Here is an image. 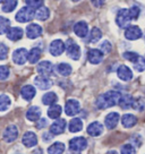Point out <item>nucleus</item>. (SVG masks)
Wrapping results in <instances>:
<instances>
[{"mask_svg": "<svg viewBox=\"0 0 145 154\" xmlns=\"http://www.w3.org/2000/svg\"><path fill=\"white\" fill-rule=\"evenodd\" d=\"M121 97V93L118 91H108L104 94L97 96L95 106L100 110H104L108 108L115 106L119 103V100Z\"/></svg>", "mask_w": 145, "mask_h": 154, "instance_id": "nucleus-1", "label": "nucleus"}, {"mask_svg": "<svg viewBox=\"0 0 145 154\" xmlns=\"http://www.w3.org/2000/svg\"><path fill=\"white\" fill-rule=\"evenodd\" d=\"M131 20H133V18H131L129 8H122V9H120L117 13L116 24L119 27H122V29L129 27V24H131Z\"/></svg>", "mask_w": 145, "mask_h": 154, "instance_id": "nucleus-2", "label": "nucleus"}, {"mask_svg": "<svg viewBox=\"0 0 145 154\" xmlns=\"http://www.w3.org/2000/svg\"><path fill=\"white\" fill-rule=\"evenodd\" d=\"M35 17V11L29 7H23L22 9L16 14V20L20 23H27L31 22Z\"/></svg>", "mask_w": 145, "mask_h": 154, "instance_id": "nucleus-3", "label": "nucleus"}, {"mask_svg": "<svg viewBox=\"0 0 145 154\" xmlns=\"http://www.w3.org/2000/svg\"><path fill=\"white\" fill-rule=\"evenodd\" d=\"M66 50H67L68 57L72 60H78L81 58V48L77 43L74 42V40L69 38L66 42Z\"/></svg>", "mask_w": 145, "mask_h": 154, "instance_id": "nucleus-4", "label": "nucleus"}, {"mask_svg": "<svg viewBox=\"0 0 145 154\" xmlns=\"http://www.w3.org/2000/svg\"><path fill=\"white\" fill-rule=\"evenodd\" d=\"M87 147V140L84 137H75L69 142V149L72 152H82Z\"/></svg>", "mask_w": 145, "mask_h": 154, "instance_id": "nucleus-5", "label": "nucleus"}, {"mask_svg": "<svg viewBox=\"0 0 145 154\" xmlns=\"http://www.w3.org/2000/svg\"><path fill=\"white\" fill-rule=\"evenodd\" d=\"M27 58H29V51L25 48L17 49L13 53V61L17 65H24L27 61Z\"/></svg>", "mask_w": 145, "mask_h": 154, "instance_id": "nucleus-6", "label": "nucleus"}, {"mask_svg": "<svg viewBox=\"0 0 145 154\" xmlns=\"http://www.w3.org/2000/svg\"><path fill=\"white\" fill-rule=\"evenodd\" d=\"M4 140L6 143H13L18 137V128L16 125H10L4 131Z\"/></svg>", "mask_w": 145, "mask_h": 154, "instance_id": "nucleus-7", "label": "nucleus"}, {"mask_svg": "<svg viewBox=\"0 0 145 154\" xmlns=\"http://www.w3.org/2000/svg\"><path fill=\"white\" fill-rule=\"evenodd\" d=\"M66 49V44L63 42L61 40H54L51 42L50 47H49V52L51 53L54 57H58L60 54H63V52Z\"/></svg>", "mask_w": 145, "mask_h": 154, "instance_id": "nucleus-8", "label": "nucleus"}, {"mask_svg": "<svg viewBox=\"0 0 145 154\" xmlns=\"http://www.w3.org/2000/svg\"><path fill=\"white\" fill-rule=\"evenodd\" d=\"M143 35V32L142 29L138 27V26H135V25H131L129 27H127L125 31V38L129 41H135V40H138V38H142Z\"/></svg>", "mask_w": 145, "mask_h": 154, "instance_id": "nucleus-9", "label": "nucleus"}, {"mask_svg": "<svg viewBox=\"0 0 145 154\" xmlns=\"http://www.w3.org/2000/svg\"><path fill=\"white\" fill-rule=\"evenodd\" d=\"M81 110V104L77 100H74V99H70L66 102V106H65V112L66 115L69 116V117H72V116L77 115Z\"/></svg>", "mask_w": 145, "mask_h": 154, "instance_id": "nucleus-10", "label": "nucleus"}, {"mask_svg": "<svg viewBox=\"0 0 145 154\" xmlns=\"http://www.w3.org/2000/svg\"><path fill=\"white\" fill-rule=\"evenodd\" d=\"M117 75L119 77V79L124 82H129L133 79V72L129 67H127L126 65H121L117 69Z\"/></svg>", "mask_w": 145, "mask_h": 154, "instance_id": "nucleus-11", "label": "nucleus"}, {"mask_svg": "<svg viewBox=\"0 0 145 154\" xmlns=\"http://www.w3.org/2000/svg\"><path fill=\"white\" fill-rule=\"evenodd\" d=\"M36 70L40 74V76L49 77L53 72V66L50 61H41L38 63Z\"/></svg>", "mask_w": 145, "mask_h": 154, "instance_id": "nucleus-12", "label": "nucleus"}, {"mask_svg": "<svg viewBox=\"0 0 145 154\" xmlns=\"http://www.w3.org/2000/svg\"><path fill=\"white\" fill-rule=\"evenodd\" d=\"M87 59L93 65H99L103 60V52L99 49H91L87 53Z\"/></svg>", "mask_w": 145, "mask_h": 154, "instance_id": "nucleus-13", "label": "nucleus"}, {"mask_svg": "<svg viewBox=\"0 0 145 154\" xmlns=\"http://www.w3.org/2000/svg\"><path fill=\"white\" fill-rule=\"evenodd\" d=\"M66 126H67V122L65 119H57L52 125L50 126V133L52 135L63 134L66 129Z\"/></svg>", "mask_w": 145, "mask_h": 154, "instance_id": "nucleus-14", "label": "nucleus"}, {"mask_svg": "<svg viewBox=\"0 0 145 154\" xmlns=\"http://www.w3.org/2000/svg\"><path fill=\"white\" fill-rule=\"evenodd\" d=\"M119 119H120V116L118 112H110L106 115V119H104V125L108 129H113V128H116Z\"/></svg>", "mask_w": 145, "mask_h": 154, "instance_id": "nucleus-15", "label": "nucleus"}, {"mask_svg": "<svg viewBox=\"0 0 145 154\" xmlns=\"http://www.w3.org/2000/svg\"><path fill=\"white\" fill-rule=\"evenodd\" d=\"M74 33L79 38H87L88 35V25L86 22H77L74 25Z\"/></svg>", "mask_w": 145, "mask_h": 154, "instance_id": "nucleus-16", "label": "nucleus"}, {"mask_svg": "<svg viewBox=\"0 0 145 154\" xmlns=\"http://www.w3.org/2000/svg\"><path fill=\"white\" fill-rule=\"evenodd\" d=\"M42 34V27L39 24L32 23L26 27V36L29 38H36L41 36Z\"/></svg>", "mask_w": 145, "mask_h": 154, "instance_id": "nucleus-17", "label": "nucleus"}, {"mask_svg": "<svg viewBox=\"0 0 145 154\" xmlns=\"http://www.w3.org/2000/svg\"><path fill=\"white\" fill-rule=\"evenodd\" d=\"M22 143L26 147H34V146H36V144H38V137H36V135L34 134L33 131H26L23 135Z\"/></svg>", "mask_w": 145, "mask_h": 154, "instance_id": "nucleus-18", "label": "nucleus"}, {"mask_svg": "<svg viewBox=\"0 0 145 154\" xmlns=\"http://www.w3.org/2000/svg\"><path fill=\"white\" fill-rule=\"evenodd\" d=\"M103 125L99 121H94L92 124H90L87 127V134L93 137H97L103 133Z\"/></svg>", "mask_w": 145, "mask_h": 154, "instance_id": "nucleus-19", "label": "nucleus"}, {"mask_svg": "<svg viewBox=\"0 0 145 154\" xmlns=\"http://www.w3.org/2000/svg\"><path fill=\"white\" fill-rule=\"evenodd\" d=\"M34 84L39 87L40 90H48L52 86V81L49 77L36 76L34 78Z\"/></svg>", "mask_w": 145, "mask_h": 154, "instance_id": "nucleus-20", "label": "nucleus"}, {"mask_svg": "<svg viewBox=\"0 0 145 154\" xmlns=\"http://www.w3.org/2000/svg\"><path fill=\"white\" fill-rule=\"evenodd\" d=\"M41 115H42V111L36 106H31L29 108V110L26 111V118L29 121H39L41 119Z\"/></svg>", "mask_w": 145, "mask_h": 154, "instance_id": "nucleus-21", "label": "nucleus"}, {"mask_svg": "<svg viewBox=\"0 0 145 154\" xmlns=\"http://www.w3.org/2000/svg\"><path fill=\"white\" fill-rule=\"evenodd\" d=\"M35 94H36V90L32 85H25L20 90V95L26 101H31L34 96H35Z\"/></svg>", "mask_w": 145, "mask_h": 154, "instance_id": "nucleus-22", "label": "nucleus"}, {"mask_svg": "<svg viewBox=\"0 0 145 154\" xmlns=\"http://www.w3.org/2000/svg\"><path fill=\"white\" fill-rule=\"evenodd\" d=\"M24 35V31L20 27H10V29L7 33V38L10 41H20Z\"/></svg>", "mask_w": 145, "mask_h": 154, "instance_id": "nucleus-23", "label": "nucleus"}, {"mask_svg": "<svg viewBox=\"0 0 145 154\" xmlns=\"http://www.w3.org/2000/svg\"><path fill=\"white\" fill-rule=\"evenodd\" d=\"M121 124L125 128H131L137 124V118L131 113H126L121 118Z\"/></svg>", "mask_w": 145, "mask_h": 154, "instance_id": "nucleus-24", "label": "nucleus"}, {"mask_svg": "<svg viewBox=\"0 0 145 154\" xmlns=\"http://www.w3.org/2000/svg\"><path fill=\"white\" fill-rule=\"evenodd\" d=\"M133 103H134V97L133 96L129 95V94H124V95L121 94V97L118 104L121 106V109L127 110V109H129V108L133 106Z\"/></svg>", "mask_w": 145, "mask_h": 154, "instance_id": "nucleus-25", "label": "nucleus"}, {"mask_svg": "<svg viewBox=\"0 0 145 154\" xmlns=\"http://www.w3.org/2000/svg\"><path fill=\"white\" fill-rule=\"evenodd\" d=\"M102 38V32L100 29H97V27H93L92 29H91V32L88 33V35H87V43H95V42H97L100 38ZM85 41V42H86Z\"/></svg>", "mask_w": 145, "mask_h": 154, "instance_id": "nucleus-26", "label": "nucleus"}, {"mask_svg": "<svg viewBox=\"0 0 145 154\" xmlns=\"http://www.w3.org/2000/svg\"><path fill=\"white\" fill-rule=\"evenodd\" d=\"M58 100V96L57 94L54 93V92H48V93H45L42 97V103H43L44 106H53V104H56V102Z\"/></svg>", "mask_w": 145, "mask_h": 154, "instance_id": "nucleus-27", "label": "nucleus"}, {"mask_svg": "<svg viewBox=\"0 0 145 154\" xmlns=\"http://www.w3.org/2000/svg\"><path fill=\"white\" fill-rule=\"evenodd\" d=\"M63 112V108L59 104H53L48 109V117L50 119H58Z\"/></svg>", "mask_w": 145, "mask_h": 154, "instance_id": "nucleus-28", "label": "nucleus"}, {"mask_svg": "<svg viewBox=\"0 0 145 154\" xmlns=\"http://www.w3.org/2000/svg\"><path fill=\"white\" fill-rule=\"evenodd\" d=\"M56 69H57V72H58V74H60L61 76H65V77L69 76V75L72 74V66H70V65H68V63H59V65H57Z\"/></svg>", "mask_w": 145, "mask_h": 154, "instance_id": "nucleus-29", "label": "nucleus"}, {"mask_svg": "<svg viewBox=\"0 0 145 154\" xmlns=\"http://www.w3.org/2000/svg\"><path fill=\"white\" fill-rule=\"evenodd\" d=\"M65 152V144L61 142H56L51 146H49L48 153L49 154H63Z\"/></svg>", "mask_w": 145, "mask_h": 154, "instance_id": "nucleus-30", "label": "nucleus"}, {"mask_svg": "<svg viewBox=\"0 0 145 154\" xmlns=\"http://www.w3.org/2000/svg\"><path fill=\"white\" fill-rule=\"evenodd\" d=\"M35 17H36V19H39V20H47L50 17V10H49L48 7L42 6V7H40L39 9H36V11H35Z\"/></svg>", "mask_w": 145, "mask_h": 154, "instance_id": "nucleus-31", "label": "nucleus"}, {"mask_svg": "<svg viewBox=\"0 0 145 154\" xmlns=\"http://www.w3.org/2000/svg\"><path fill=\"white\" fill-rule=\"evenodd\" d=\"M68 128H69V131H70V133H77V131H81V130L83 129L82 120H81L79 118H74V119H72L70 122H69Z\"/></svg>", "mask_w": 145, "mask_h": 154, "instance_id": "nucleus-32", "label": "nucleus"}, {"mask_svg": "<svg viewBox=\"0 0 145 154\" xmlns=\"http://www.w3.org/2000/svg\"><path fill=\"white\" fill-rule=\"evenodd\" d=\"M40 58H41V50L38 48H33L31 51H29V58H27V60H29V63H36L38 61L40 60Z\"/></svg>", "mask_w": 145, "mask_h": 154, "instance_id": "nucleus-33", "label": "nucleus"}, {"mask_svg": "<svg viewBox=\"0 0 145 154\" xmlns=\"http://www.w3.org/2000/svg\"><path fill=\"white\" fill-rule=\"evenodd\" d=\"M10 29V20L6 17L0 16V35L2 34H7L8 31Z\"/></svg>", "mask_w": 145, "mask_h": 154, "instance_id": "nucleus-34", "label": "nucleus"}, {"mask_svg": "<svg viewBox=\"0 0 145 154\" xmlns=\"http://www.w3.org/2000/svg\"><path fill=\"white\" fill-rule=\"evenodd\" d=\"M10 104H11V101H10L9 96L8 95H0V111H6L9 109Z\"/></svg>", "mask_w": 145, "mask_h": 154, "instance_id": "nucleus-35", "label": "nucleus"}, {"mask_svg": "<svg viewBox=\"0 0 145 154\" xmlns=\"http://www.w3.org/2000/svg\"><path fill=\"white\" fill-rule=\"evenodd\" d=\"M16 7H17V1L16 0H7L2 4V11L11 13Z\"/></svg>", "mask_w": 145, "mask_h": 154, "instance_id": "nucleus-36", "label": "nucleus"}, {"mask_svg": "<svg viewBox=\"0 0 145 154\" xmlns=\"http://www.w3.org/2000/svg\"><path fill=\"white\" fill-rule=\"evenodd\" d=\"M122 57L125 58L126 60H128V61H131V63H135L136 61L140 58V56L138 54V53L133 52V51H127V52L122 53Z\"/></svg>", "mask_w": 145, "mask_h": 154, "instance_id": "nucleus-37", "label": "nucleus"}, {"mask_svg": "<svg viewBox=\"0 0 145 154\" xmlns=\"http://www.w3.org/2000/svg\"><path fill=\"white\" fill-rule=\"evenodd\" d=\"M133 108L135 109V110L137 111H143L145 108V102L143 99H140V97H138V99H134V103H133Z\"/></svg>", "mask_w": 145, "mask_h": 154, "instance_id": "nucleus-38", "label": "nucleus"}, {"mask_svg": "<svg viewBox=\"0 0 145 154\" xmlns=\"http://www.w3.org/2000/svg\"><path fill=\"white\" fill-rule=\"evenodd\" d=\"M134 65V69H136L137 72H144L145 70V59L142 56L140 58L136 61L135 63H133Z\"/></svg>", "mask_w": 145, "mask_h": 154, "instance_id": "nucleus-39", "label": "nucleus"}, {"mask_svg": "<svg viewBox=\"0 0 145 154\" xmlns=\"http://www.w3.org/2000/svg\"><path fill=\"white\" fill-rule=\"evenodd\" d=\"M9 67L8 66H0V81H6L9 77Z\"/></svg>", "mask_w": 145, "mask_h": 154, "instance_id": "nucleus-40", "label": "nucleus"}, {"mask_svg": "<svg viewBox=\"0 0 145 154\" xmlns=\"http://www.w3.org/2000/svg\"><path fill=\"white\" fill-rule=\"evenodd\" d=\"M129 11H131V18H133V20H135V19H137L138 17H140V6L133 5L131 8H129Z\"/></svg>", "mask_w": 145, "mask_h": 154, "instance_id": "nucleus-41", "label": "nucleus"}, {"mask_svg": "<svg viewBox=\"0 0 145 154\" xmlns=\"http://www.w3.org/2000/svg\"><path fill=\"white\" fill-rule=\"evenodd\" d=\"M121 154H136L135 147L131 144H126L121 147Z\"/></svg>", "mask_w": 145, "mask_h": 154, "instance_id": "nucleus-42", "label": "nucleus"}, {"mask_svg": "<svg viewBox=\"0 0 145 154\" xmlns=\"http://www.w3.org/2000/svg\"><path fill=\"white\" fill-rule=\"evenodd\" d=\"M26 5H27V7H29V8H32V9H39L40 7H42V5H43V1L41 0V1H34V0H27L26 1Z\"/></svg>", "mask_w": 145, "mask_h": 154, "instance_id": "nucleus-43", "label": "nucleus"}, {"mask_svg": "<svg viewBox=\"0 0 145 154\" xmlns=\"http://www.w3.org/2000/svg\"><path fill=\"white\" fill-rule=\"evenodd\" d=\"M100 49H101V51L104 53H110L111 52V49H112V45L111 43L109 42V41H104V42H102L101 45H100Z\"/></svg>", "mask_w": 145, "mask_h": 154, "instance_id": "nucleus-44", "label": "nucleus"}, {"mask_svg": "<svg viewBox=\"0 0 145 154\" xmlns=\"http://www.w3.org/2000/svg\"><path fill=\"white\" fill-rule=\"evenodd\" d=\"M8 56V47L4 43H0V61L5 60Z\"/></svg>", "mask_w": 145, "mask_h": 154, "instance_id": "nucleus-45", "label": "nucleus"}, {"mask_svg": "<svg viewBox=\"0 0 145 154\" xmlns=\"http://www.w3.org/2000/svg\"><path fill=\"white\" fill-rule=\"evenodd\" d=\"M47 125H48V121H47V119H40V120L38 121V125H36V127H38L39 129H42V128H44Z\"/></svg>", "mask_w": 145, "mask_h": 154, "instance_id": "nucleus-46", "label": "nucleus"}, {"mask_svg": "<svg viewBox=\"0 0 145 154\" xmlns=\"http://www.w3.org/2000/svg\"><path fill=\"white\" fill-rule=\"evenodd\" d=\"M51 138H52V136L50 135V133H44V134H43V140H45V142L50 140Z\"/></svg>", "mask_w": 145, "mask_h": 154, "instance_id": "nucleus-47", "label": "nucleus"}, {"mask_svg": "<svg viewBox=\"0 0 145 154\" xmlns=\"http://www.w3.org/2000/svg\"><path fill=\"white\" fill-rule=\"evenodd\" d=\"M92 4L95 7H101L102 5H104V1H92Z\"/></svg>", "mask_w": 145, "mask_h": 154, "instance_id": "nucleus-48", "label": "nucleus"}, {"mask_svg": "<svg viewBox=\"0 0 145 154\" xmlns=\"http://www.w3.org/2000/svg\"><path fill=\"white\" fill-rule=\"evenodd\" d=\"M106 154H118V153H117L116 151H109V152H108Z\"/></svg>", "mask_w": 145, "mask_h": 154, "instance_id": "nucleus-49", "label": "nucleus"}]
</instances>
